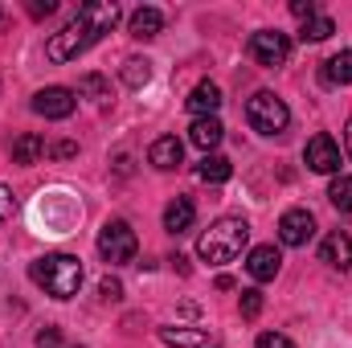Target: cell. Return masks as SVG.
I'll return each mask as SVG.
<instances>
[{"instance_id":"4dcf8cb0","label":"cell","mask_w":352,"mask_h":348,"mask_svg":"<svg viewBox=\"0 0 352 348\" xmlns=\"http://www.w3.org/2000/svg\"><path fill=\"white\" fill-rule=\"evenodd\" d=\"M50 12H58V4H54V0H29V17H37V21H41V17H50Z\"/></svg>"},{"instance_id":"5bb4252c","label":"cell","mask_w":352,"mask_h":348,"mask_svg":"<svg viewBox=\"0 0 352 348\" xmlns=\"http://www.w3.org/2000/svg\"><path fill=\"white\" fill-rule=\"evenodd\" d=\"M148 164L152 168H160V173H173L184 164V144L176 140V135H160L152 148H148Z\"/></svg>"},{"instance_id":"277c9868","label":"cell","mask_w":352,"mask_h":348,"mask_svg":"<svg viewBox=\"0 0 352 348\" xmlns=\"http://www.w3.org/2000/svg\"><path fill=\"white\" fill-rule=\"evenodd\" d=\"M246 123H250L258 135L274 140V135L287 131V123H291V107H287L274 90H258V94H250V102H246Z\"/></svg>"},{"instance_id":"7a4b0ae2","label":"cell","mask_w":352,"mask_h":348,"mask_svg":"<svg viewBox=\"0 0 352 348\" xmlns=\"http://www.w3.org/2000/svg\"><path fill=\"white\" fill-rule=\"evenodd\" d=\"M82 259L66 254V250H54V254H41V259L29 262V279L50 295V299H74L78 287H82Z\"/></svg>"},{"instance_id":"9a60e30c","label":"cell","mask_w":352,"mask_h":348,"mask_svg":"<svg viewBox=\"0 0 352 348\" xmlns=\"http://www.w3.org/2000/svg\"><path fill=\"white\" fill-rule=\"evenodd\" d=\"M221 135H226V127H221V119H217V115L192 119V127H188V144H192V148H201L205 156L221 144Z\"/></svg>"},{"instance_id":"4316f807","label":"cell","mask_w":352,"mask_h":348,"mask_svg":"<svg viewBox=\"0 0 352 348\" xmlns=\"http://www.w3.org/2000/svg\"><path fill=\"white\" fill-rule=\"evenodd\" d=\"M37 348H82V345H66L58 328H45V332H37Z\"/></svg>"},{"instance_id":"30bf717a","label":"cell","mask_w":352,"mask_h":348,"mask_svg":"<svg viewBox=\"0 0 352 348\" xmlns=\"http://www.w3.org/2000/svg\"><path fill=\"white\" fill-rule=\"evenodd\" d=\"M320 262H328L332 270H352V234L332 230V234L320 242Z\"/></svg>"},{"instance_id":"1f68e13d","label":"cell","mask_w":352,"mask_h":348,"mask_svg":"<svg viewBox=\"0 0 352 348\" xmlns=\"http://www.w3.org/2000/svg\"><path fill=\"white\" fill-rule=\"evenodd\" d=\"M50 156H58V160H70V156H78V144L62 140V144H54V148H50Z\"/></svg>"},{"instance_id":"83f0119b","label":"cell","mask_w":352,"mask_h":348,"mask_svg":"<svg viewBox=\"0 0 352 348\" xmlns=\"http://www.w3.org/2000/svg\"><path fill=\"white\" fill-rule=\"evenodd\" d=\"M254 348H295V345H291V336H283V332H263V336L254 340Z\"/></svg>"},{"instance_id":"d6a6232c","label":"cell","mask_w":352,"mask_h":348,"mask_svg":"<svg viewBox=\"0 0 352 348\" xmlns=\"http://www.w3.org/2000/svg\"><path fill=\"white\" fill-rule=\"evenodd\" d=\"M344 144H349V156H352V119L344 123Z\"/></svg>"},{"instance_id":"e0dca14e","label":"cell","mask_w":352,"mask_h":348,"mask_svg":"<svg viewBox=\"0 0 352 348\" xmlns=\"http://www.w3.org/2000/svg\"><path fill=\"white\" fill-rule=\"evenodd\" d=\"M192 221H197V205H192L188 197H173L168 209H164V230H168V234H188Z\"/></svg>"},{"instance_id":"d4e9b609","label":"cell","mask_w":352,"mask_h":348,"mask_svg":"<svg viewBox=\"0 0 352 348\" xmlns=\"http://www.w3.org/2000/svg\"><path fill=\"white\" fill-rule=\"evenodd\" d=\"M238 307H242V320H258L263 316V291H254V287L242 291V303Z\"/></svg>"},{"instance_id":"d6986e66","label":"cell","mask_w":352,"mask_h":348,"mask_svg":"<svg viewBox=\"0 0 352 348\" xmlns=\"http://www.w3.org/2000/svg\"><path fill=\"white\" fill-rule=\"evenodd\" d=\"M320 78H324L328 87H349V83H352V50H340V54H332V58L324 62Z\"/></svg>"},{"instance_id":"8992f818","label":"cell","mask_w":352,"mask_h":348,"mask_svg":"<svg viewBox=\"0 0 352 348\" xmlns=\"http://www.w3.org/2000/svg\"><path fill=\"white\" fill-rule=\"evenodd\" d=\"M303 164H307L311 173H320V176H340L344 152H340V144H336L328 131H320V135L307 140V148H303Z\"/></svg>"},{"instance_id":"ba28073f","label":"cell","mask_w":352,"mask_h":348,"mask_svg":"<svg viewBox=\"0 0 352 348\" xmlns=\"http://www.w3.org/2000/svg\"><path fill=\"white\" fill-rule=\"evenodd\" d=\"M311 238H316V217H311V209L295 205V209H287V213L278 217V242H283V246L299 250V246H307Z\"/></svg>"},{"instance_id":"9c48e42d","label":"cell","mask_w":352,"mask_h":348,"mask_svg":"<svg viewBox=\"0 0 352 348\" xmlns=\"http://www.w3.org/2000/svg\"><path fill=\"white\" fill-rule=\"evenodd\" d=\"M74 107H78V90L70 87H45L33 94V111L41 119H70Z\"/></svg>"},{"instance_id":"7c38bea8","label":"cell","mask_w":352,"mask_h":348,"mask_svg":"<svg viewBox=\"0 0 352 348\" xmlns=\"http://www.w3.org/2000/svg\"><path fill=\"white\" fill-rule=\"evenodd\" d=\"M156 336H160L168 348H213L209 328H180V324H164V328H156Z\"/></svg>"},{"instance_id":"f546056e","label":"cell","mask_w":352,"mask_h":348,"mask_svg":"<svg viewBox=\"0 0 352 348\" xmlns=\"http://www.w3.org/2000/svg\"><path fill=\"white\" fill-rule=\"evenodd\" d=\"M291 12H295L299 21H311V17H320V8H316V0H291Z\"/></svg>"},{"instance_id":"cb8c5ba5","label":"cell","mask_w":352,"mask_h":348,"mask_svg":"<svg viewBox=\"0 0 352 348\" xmlns=\"http://www.w3.org/2000/svg\"><path fill=\"white\" fill-rule=\"evenodd\" d=\"M78 94H87L94 102H107V98H111V87H107L102 74H82V78H78Z\"/></svg>"},{"instance_id":"3957f363","label":"cell","mask_w":352,"mask_h":348,"mask_svg":"<svg viewBox=\"0 0 352 348\" xmlns=\"http://www.w3.org/2000/svg\"><path fill=\"white\" fill-rule=\"evenodd\" d=\"M246 242H250V221L226 213V217H217V221L197 238V259L209 262V266H226V262H234L246 250Z\"/></svg>"},{"instance_id":"5b68a950","label":"cell","mask_w":352,"mask_h":348,"mask_svg":"<svg viewBox=\"0 0 352 348\" xmlns=\"http://www.w3.org/2000/svg\"><path fill=\"white\" fill-rule=\"evenodd\" d=\"M135 250H140V238H135V230L123 217H115V221H107L98 230V259L107 266H127L135 259Z\"/></svg>"},{"instance_id":"6da1fadb","label":"cell","mask_w":352,"mask_h":348,"mask_svg":"<svg viewBox=\"0 0 352 348\" xmlns=\"http://www.w3.org/2000/svg\"><path fill=\"white\" fill-rule=\"evenodd\" d=\"M115 21H119V4H115V0H90V4L78 8L74 21H66V25L45 41V58H50L54 66L74 62L78 54H87L102 33L115 29Z\"/></svg>"},{"instance_id":"ffe728a7","label":"cell","mask_w":352,"mask_h":348,"mask_svg":"<svg viewBox=\"0 0 352 348\" xmlns=\"http://www.w3.org/2000/svg\"><path fill=\"white\" fill-rule=\"evenodd\" d=\"M197 176L205 180V184H226L230 176H234V164L226 160V156H217V152H209L201 164H197Z\"/></svg>"},{"instance_id":"836d02e7","label":"cell","mask_w":352,"mask_h":348,"mask_svg":"<svg viewBox=\"0 0 352 348\" xmlns=\"http://www.w3.org/2000/svg\"><path fill=\"white\" fill-rule=\"evenodd\" d=\"M4 25H8V12H4V8H0V29H4Z\"/></svg>"},{"instance_id":"8fae6325","label":"cell","mask_w":352,"mask_h":348,"mask_svg":"<svg viewBox=\"0 0 352 348\" xmlns=\"http://www.w3.org/2000/svg\"><path fill=\"white\" fill-rule=\"evenodd\" d=\"M246 270H250V279L254 283H270V279H278V270H283V254H278V246H254L250 250V259H246Z\"/></svg>"},{"instance_id":"f1b7e54d","label":"cell","mask_w":352,"mask_h":348,"mask_svg":"<svg viewBox=\"0 0 352 348\" xmlns=\"http://www.w3.org/2000/svg\"><path fill=\"white\" fill-rule=\"evenodd\" d=\"M12 213H16V197H12L8 184H0V221H8Z\"/></svg>"},{"instance_id":"4fadbf2b","label":"cell","mask_w":352,"mask_h":348,"mask_svg":"<svg viewBox=\"0 0 352 348\" xmlns=\"http://www.w3.org/2000/svg\"><path fill=\"white\" fill-rule=\"evenodd\" d=\"M127 33H131L135 41H152V37H160V33H164V12L152 8V4L135 8V12L127 17Z\"/></svg>"},{"instance_id":"7402d4cb","label":"cell","mask_w":352,"mask_h":348,"mask_svg":"<svg viewBox=\"0 0 352 348\" xmlns=\"http://www.w3.org/2000/svg\"><path fill=\"white\" fill-rule=\"evenodd\" d=\"M328 201L340 209V213H352V176H332V184H328Z\"/></svg>"},{"instance_id":"52a82bcc","label":"cell","mask_w":352,"mask_h":348,"mask_svg":"<svg viewBox=\"0 0 352 348\" xmlns=\"http://www.w3.org/2000/svg\"><path fill=\"white\" fill-rule=\"evenodd\" d=\"M250 58H254L258 66H266V70L287 66V58H291V37L278 33V29H258V33L250 37Z\"/></svg>"},{"instance_id":"603a6c76","label":"cell","mask_w":352,"mask_h":348,"mask_svg":"<svg viewBox=\"0 0 352 348\" xmlns=\"http://www.w3.org/2000/svg\"><path fill=\"white\" fill-rule=\"evenodd\" d=\"M332 33H336V21L332 17H311V21H303L299 41H328Z\"/></svg>"},{"instance_id":"44dd1931","label":"cell","mask_w":352,"mask_h":348,"mask_svg":"<svg viewBox=\"0 0 352 348\" xmlns=\"http://www.w3.org/2000/svg\"><path fill=\"white\" fill-rule=\"evenodd\" d=\"M119 78H123V87H131V90L148 87L152 83V62L148 58H127L123 70H119Z\"/></svg>"},{"instance_id":"ac0fdd59","label":"cell","mask_w":352,"mask_h":348,"mask_svg":"<svg viewBox=\"0 0 352 348\" xmlns=\"http://www.w3.org/2000/svg\"><path fill=\"white\" fill-rule=\"evenodd\" d=\"M41 156H45V140H41V135L25 131V135H16V140H12V164L29 168V164H37Z\"/></svg>"},{"instance_id":"484cf974","label":"cell","mask_w":352,"mask_h":348,"mask_svg":"<svg viewBox=\"0 0 352 348\" xmlns=\"http://www.w3.org/2000/svg\"><path fill=\"white\" fill-rule=\"evenodd\" d=\"M98 299H102V303H119V299H123V283L107 274V279L98 283Z\"/></svg>"},{"instance_id":"2e32d148","label":"cell","mask_w":352,"mask_h":348,"mask_svg":"<svg viewBox=\"0 0 352 348\" xmlns=\"http://www.w3.org/2000/svg\"><path fill=\"white\" fill-rule=\"evenodd\" d=\"M184 107L192 111V119H205V115H217V107H221V87L217 83H197L192 87V94L184 98Z\"/></svg>"}]
</instances>
